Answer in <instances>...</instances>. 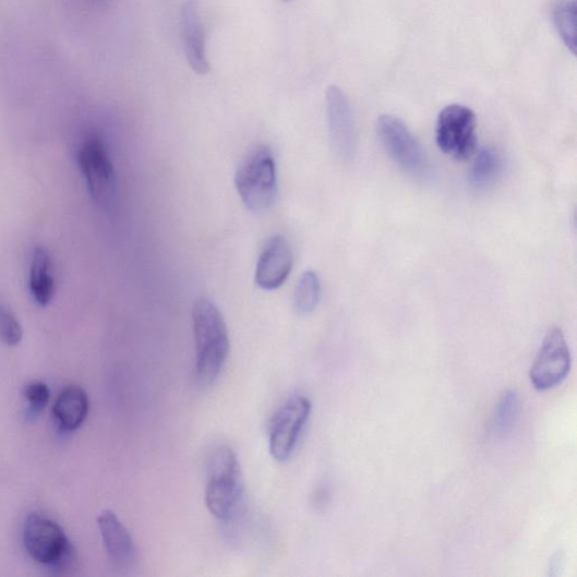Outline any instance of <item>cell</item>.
<instances>
[{
    "label": "cell",
    "instance_id": "4fadbf2b",
    "mask_svg": "<svg viewBox=\"0 0 577 577\" xmlns=\"http://www.w3.org/2000/svg\"><path fill=\"white\" fill-rule=\"evenodd\" d=\"M181 28L184 50L191 70L200 76L207 75L211 72V64L196 0H185L183 3Z\"/></svg>",
    "mask_w": 577,
    "mask_h": 577
},
{
    "label": "cell",
    "instance_id": "8992f818",
    "mask_svg": "<svg viewBox=\"0 0 577 577\" xmlns=\"http://www.w3.org/2000/svg\"><path fill=\"white\" fill-rule=\"evenodd\" d=\"M377 130L384 148L404 172L418 179L428 176V157L402 121L393 116H383L378 120Z\"/></svg>",
    "mask_w": 577,
    "mask_h": 577
},
{
    "label": "cell",
    "instance_id": "7c38bea8",
    "mask_svg": "<svg viewBox=\"0 0 577 577\" xmlns=\"http://www.w3.org/2000/svg\"><path fill=\"white\" fill-rule=\"evenodd\" d=\"M292 264V251L285 237L281 235L271 237L256 265V285L268 291L279 289L288 280Z\"/></svg>",
    "mask_w": 577,
    "mask_h": 577
},
{
    "label": "cell",
    "instance_id": "2e32d148",
    "mask_svg": "<svg viewBox=\"0 0 577 577\" xmlns=\"http://www.w3.org/2000/svg\"><path fill=\"white\" fill-rule=\"evenodd\" d=\"M503 172V158L493 148L480 151L469 172V183L478 190H485L496 182Z\"/></svg>",
    "mask_w": 577,
    "mask_h": 577
},
{
    "label": "cell",
    "instance_id": "5b68a950",
    "mask_svg": "<svg viewBox=\"0 0 577 577\" xmlns=\"http://www.w3.org/2000/svg\"><path fill=\"white\" fill-rule=\"evenodd\" d=\"M79 161L94 202L110 211L117 196V177L105 142L89 135L80 149Z\"/></svg>",
    "mask_w": 577,
    "mask_h": 577
},
{
    "label": "cell",
    "instance_id": "7a4b0ae2",
    "mask_svg": "<svg viewBox=\"0 0 577 577\" xmlns=\"http://www.w3.org/2000/svg\"><path fill=\"white\" fill-rule=\"evenodd\" d=\"M244 478L239 457L229 446L217 447L208 462L206 504L219 520L230 519L244 495Z\"/></svg>",
    "mask_w": 577,
    "mask_h": 577
},
{
    "label": "cell",
    "instance_id": "ac0fdd59",
    "mask_svg": "<svg viewBox=\"0 0 577 577\" xmlns=\"http://www.w3.org/2000/svg\"><path fill=\"white\" fill-rule=\"evenodd\" d=\"M520 410L519 396L514 390L506 392L498 405L492 421L493 433L497 436L505 435L510 432L517 421Z\"/></svg>",
    "mask_w": 577,
    "mask_h": 577
},
{
    "label": "cell",
    "instance_id": "44dd1931",
    "mask_svg": "<svg viewBox=\"0 0 577 577\" xmlns=\"http://www.w3.org/2000/svg\"><path fill=\"white\" fill-rule=\"evenodd\" d=\"M22 339L23 329L20 322L8 305L0 302V341L9 347H16Z\"/></svg>",
    "mask_w": 577,
    "mask_h": 577
},
{
    "label": "cell",
    "instance_id": "52a82bcc",
    "mask_svg": "<svg viewBox=\"0 0 577 577\" xmlns=\"http://www.w3.org/2000/svg\"><path fill=\"white\" fill-rule=\"evenodd\" d=\"M477 116L467 107L453 105L440 112L435 139L441 152L466 160L477 151Z\"/></svg>",
    "mask_w": 577,
    "mask_h": 577
},
{
    "label": "cell",
    "instance_id": "e0dca14e",
    "mask_svg": "<svg viewBox=\"0 0 577 577\" xmlns=\"http://www.w3.org/2000/svg\"><path fill=\"white\" fill-rule=\"evenodd\" d=\"M321 281L315 271L304 273L294 290V311L302 316L314 313L321 300Z\"/></svg>",
    "mask_w": 577,
    "mask_h": 577
},
{
    "label": "cell",
    "instance_id": "5bb4252c",
    "mask_svg": "<svg viewBox=\"0 0 577 577\" xmlns=\"http://www.w3.org/2000/svg\"><path fill=\"white\" fill-rule=\"evenodd\" d=\"M89 410L86 392L80 386H68L57 397L53 416L64 431H75L85 422Z\"/></svg>",
    "mask_w": 577,
    "mask_h": 577
},
{
    "label": "cell",
    "instance_id": "277c9868",
    "mask_svg": "<svg viewBox=\"0 0 577 577\" xmlns=\"http://www.w3.org/2000/svg\"><path fill=\"white\" fill-rule=\"evenodd\" d=\"M24 546L33 561L63 568L73 560V546L62 528L49 518L33 514L24 526Z\"/></svg>",
    "mask_w": 577,
    "mask_h": 577
},
{
    "label": "cell",
    "instance_id": "d6986e66",
    "mask_svg": "<svg viewBox=\"0 0 577 577\" xmlns=\"http://www.w3.org/2000/svg\"><path fill=\"white\" fill-rule=\"evenodd\" d=\"M576 0H560L554 9L555 26L573 55L576 53Z\"/></svg>",
    "mask_w": 577,
    "mask_h": 577
},
{
    "label": "cell",
    "instance_id": "ba28073f",
    "mask_svg": "<svg viewBox=\"0 0 577 577\" xmlns=\"http://www.w3.org/2000/svg\"><path fill=\"white\" fill-rule=\"evenodd\" d=\"M312 412V402L301 395L291 396L278 410L269 426V453L278 461L293 454L301 432Z\"/></svg>",
    "mask_w": 577,
    "mask_h": 577
},
{
    "label": "cell",
    "instance_id": "9c48e42d",
    "mask_svg": "<svg viewBox=\"0 0 577 577\" xmlns=\"http://www.w3.org/2000/svg\"><path fill=\"white\" fill-rule=\"evenodd\" d=\"M570 366L565 336L561 328L554 327L548 333L531 368V383L541 392L553 389L567 377Z\"/></svg>",
    "mask_w": 577,
    "mask_h": 577
},
{
    "label": "cell",
    "instance_id": "ffe728a7",
    "mask_svg": "<svg viewBox=\"0 0 577 577\" xmlns=\"http://www.w3.org/2000/svg\"><path fill=\"white\" fill-rule=\"evenodd\" d=\"M23 396L28 402L27 418L37 419L46 409L50 399V389L43 382H32L23 389Z\"/></svg>",
    "mask_w": 577,
    "mask_h": 577
},
{
    "label": "cell",
    "instance_id": "30bf717a",
    "mask_svg": "<svg viewBox=\"0 0 577 577\" xmlns=\"http://www.w3.org/2000/svg\"><path fill=\"white\" fill-rule=\"evenodd\" d=\"M326 110L335 153L344 160H352L358 151V135L350 101L341 88H327Z\"/></svg>",
    "mask_w": 577,
    "mask_h": 577
},
{
    "label": "cell",
    "instance_id": "3957f363",
    "mask_svg": "<svg viewBox=\"0 0 577 577\" xmlns=\"http://www.w3.org/2000/svg\"><path fill=\"white\" fill-rule=\"evenodd\" d=\"M235 184L249 211L264 213L275 205L277 163L268 145H259L248 154L237 169Z\"/></svg>",
    "mask_w": 577,
    "mask_h": 577
},
{
    "label": "cell",
    "instance_id": "7402d4cb",
    "mask_svg": "<svg viewBox=\"0 0 577 577\" xmlns=\"http://www.w3.org/2000/svg\"><path fill=\"white\" fill-rule=\"evenodd\" d=\"M95 2H104V0H95Z\"/></svg>",
    "mask_w": 577,
    "mask_h": 577
},
{
    "label": "cell",
    "instance_id": "6da1fadb",
    "mask_svg": "<svg viewBox=\"0 0 577 577\" xmlns=\"http://www.w3.org/2000/svg\"><path fill=\"white\" fill-rule=\"evenodd\" d=\"M195 341V381L202 388L213 386L227 362L230 341L226 322L217 305L206 297L195 300L192 311Z\"/></svg>",
    "mask_w": 577,
    "mask_h": 577
},
{
    "label": "cell",
    "instance_id": "9a60e30c",
    "mask_svg": "<svg viewBox=\"0 0 577 577\" xmlns=\"http://www.w3.org/2000/svg\"><path fill=\"white\" fill-rule=\"evenodd\" d=\"M51 266V256L47 249L37 247L32 257L29 289L34 300L43 305V308H46L55 296V280L52 278Z\"/></svg>",
    "mask_w": 577,
    "mask_h": 577
},
{
    "label": "cell",
    "instance_id": "8fae6325",
    "mask_svg": "<svg viewBox=\"0 0 577 577\" xmlns=\"http://www.w3.org/2000/svg\"><path fill=\"white\" fill-rule=\"evenodd\" d=\"M97 526L112 567L122 575H131L139 567V552L127 527L111 510L98 515Z\"/></svg>",
    "mask_w": 577,
    "mask_h": 577
}]
</instances>
